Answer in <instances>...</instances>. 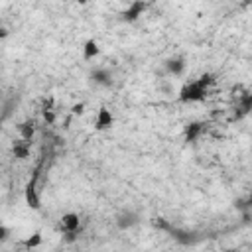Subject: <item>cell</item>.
Instances as JSON below:
<instances>
[{"mask_svg":"<svg viewBox=\"0 0 252 252\" xmlns=\"http://www.w3.org/2000/svg\"><path fill=\"white\" fill-rule=\"evenodd\" d=\"M93 126H94L96 132H106V130H110V128L114 126V114H112V110L106 108V106H100V108L96 110V114H94Z\"/></svg>","mask_w":252,"mask_h":252,"instance_id":"cell-1","label":"cell"},{"mask_svg":"<svg viewBox=\"0 0 252 252\" xmlns=\"http://www.w3.org/2000/svg\"><path fill=\"white\" fill-rule=\"evenodd\" d=\"M59 228H61L63 234H77L79 228H81V217L73 211L63 213L59 217Z\"/></svg>","mask_w":252,"mask_h":252,"instance_id":"cell-2","label":"cell"},{"mask_svg":"<svg viewBox=\"0 0 252 252\" xmlns=\"http://www.w3.org/2000/svg\"><path fill=\"white\" fill-rule=\"evenodd\" d=\"M205 96H207V91L201 89L195 81H191L189 85H185L181 89V93H179V98L185 100V102H197V100H203Z\"/></svg>","mask_w":252,"mask_h":252,"instance_id":"cell-3","label":"cell"},{"mask_svg":"<svg viewBox=\"0 0 252 252\" xmlns=\"http://www.w3.org/2000/svg\"><path fill=\"white\" fill-rule=\"evenodd\" d=\"M24 201H26V205L30 207V209H33V211H37L39 207H41V201H39V195H37V189H35V181L32 179L28 185H26V189H24Z\"/></svg>","mask_w":252,"mask_h":252,"instance_id":"cell-4","label":"cell"},{"mask_svg":"<svg viewBox=\"0 0 252 252\" xmlns=\"http://www.w3.org/2000/svg\"><path fill=\"white\" fill-rule=\"evenodd\" d=\"M81 55H83L85 61L96 59V57L100 55V43H98L94 37H89V39L83 43V47H81Z\"/></svg>","mask_w":252,"mask_h":252,"instance_id":"cell-5","label":"cell"},{"mask_svg":"<svg viewBox=\"0 0 252 252\" xmlns=\"http://www.w3.org/2000/svg\"><path fill=\"white\" fill-rule=\"evenodd\" d=\"M35 132H37V126H35L33 120H24V122L18 124V138L24 140V142L32 144L33 138H35Z\"/></svg>","mask_w":252,"mask_h":252,"instance_id":"cell-6","label":"cell"},{"mask_svg":"<svg viewBox=\"0 0 252 252\" xmlns=\"http://www.w3.org/2000/svg\"><path fill=\"white\" fill-rule=\"evenodd\" d=\"M32 154V144L30 142H24V140H14L12 142V156L16 159H28Z\"/></svg>","mask_w":252,"mask_h":252,"instance_id":"cell-7","label":"cell"},{"mask_svg":"<svg viewBox=\"0 0 252 252\" xmlns=\"http://www.w3.org/2000/svg\"><path fill=\"white\" fill-rule=\"evenodd\" d=\"M41 244H43V232H41V230H33V232H30L28 236H24V240H22V246H24L28 252L39 248Z\"/></svg>","mask_w":252,"mask_h":252,"instance_id":"cell-8","label":"cell"},{"mask_svg":"<svg viewBox=\"0 0 252 252\" xmlns=\"http://www.w3.org/2000/svg\"><path fill=\"white\" fill-rule=\"evenodd\" d=\"M165 71L167 75H173V77H179L185 73V61L181 57H173V59H167L165 61Z\"/></svg>","mask_w":252,"mask_h":252,"instance_id":"cell-9","label":"cell"},{"mask_svg":"<svg viewBox=\"0 0 252 252\" xmlns=\"http://www.w3.org/2000/svg\"><path fill=\"white\" fill-rule=\"evenodd\" d=\"M144 8H146V4H144V2H132V4H128V6H126V10H124V18H126L128 22L138 20V16H142Z\"/></svg>","mask_w":252,"mask_h":252,"instance_id":"cell-10","label":"cell"},{"mask_svg":"<svg viewBox=\"0 0 252 252\" xmlns=\"http://www.w3.org/2000/svg\"><path fill=\"white\" fill-rule=\"evenodd\" d=\"M201 132H203V124H201V122H191V124H187V128H185V138H187V142L197 140V138L201 136Z\"/></svg>","mask_w":252,"mask_h":252,"instance_id":"cell-11","label":"cell"},{"mask_svg":"<svg viewBox=\"0 0 252 252\" xmlns=\"http://www.w3.org/2000/svg\"><path fill=\"white\" fill-rule=\"evenodd\" d=\"M87 112V102H75V104H71V108H69V116L71 118H79V116H83Z\"/></svg>","mask_w":252,"mask_h":252,"instance_id":"cell-12","label":"cell"},{"mask_svg":"<svg viewBox=\"0 0 252 252\" xmlns=\"http://www.w3.org/2000/svg\"><path fill=\"white\" fill-rule=\"evenodd\" d=\"M57 118H59L57 110H41V120H43L47 126H53V124L57 122Z\"/></svg>","mask_w":252,"mask_h":252,"instance_id":"cell-13","label":"cell"},{"mask_svg":"<svg viewBox=\"0 0 252 252\" xmlns=\"http://www.w3.org/2000/svg\"><path fill=\"white\" fill-rule=\"evenodd\" d=\"M41 110H55V96H53V94L43 96V100H41Z\"/></svg>","mask_w":252,"mask_h":252,"instance_id":"cell-14","label":"cell"},{"mask_svg":"<svg viewBox=\"0 0 252 252\" xmlns=\"http://www.w3.org/2000/svg\"><path fill=\"white\" fill-rule=\"evenodd\" d=\"M8 236H10V230L4 224H0V244H4L8 240Z\"/></svg>","mask_w":252,"mask_h":252,"instance_id":"cell-15","label":"cell"},{"mask_svg":"<svg viewBox=\"0 0 252 252\" xmlns=\"http://www.w3.org/2000/svg\"><path fill=\"white\" fill-rule=\"evenodd\" d=\"M10 35V32H8V28H4V26H0V41L2 39H6Z\"/></svg>","mask_w":252,"mask_h":252,"instance_id":"cell-16","label":"cell"}]
</instances>
